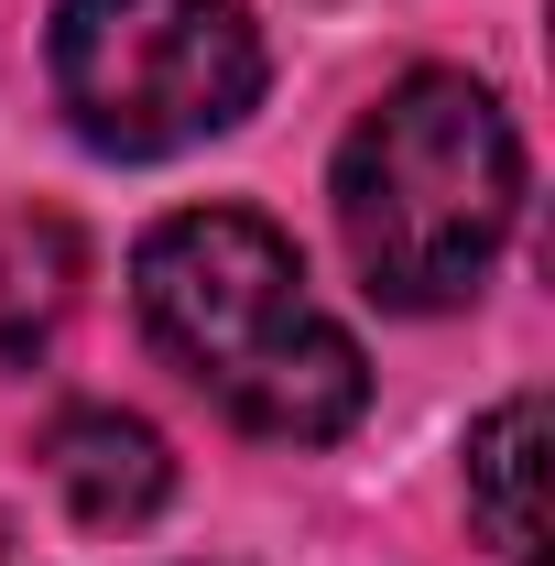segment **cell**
Listing matches in <instances>:
<instances>
[{
	"label": "cell",
	"mask_w": 555,
	"mask_h": 566,
	"mask_svg": "<svg viewBox=\"0 0 555 566\" xmlns=\"http://www.w3.org/2000/svg\"><path fill=\"white\" fill-rule=\"evenodd\" d=\"M142 327L218 415H240L273 447H327L359 424L370 370L359 338L305 294V262L273 218L251 208H186L142 240Z\"/></svg>",
	"instance_id": "cell-1"
},
{
	"label": "cell",
	"mask_w": 555,
	"mask_h": 566,
	"mask_svg": "<svg viewBox=\"0 0 555 566\" xmlns=\"http://www.w3.org/2000/svg\"><path fill=\"white\" fill-rule=\"evenodd\" d=\"M523 218V142L480 76L425 66L338 142V229L381 305H469Z\"/></svg>",
	"instance_id": "cell-2"
},
{
	"label": "cell",
	"mask_w": 555,
	"mask_h": 566,
	"mask_svg": "<svg viewBox=\"0 0 555 566\" xmlns=\"http://www.w3.org/2000/svg\"><path fill=\"white\" fill-rule=\"evenodd\" d=\"M55 98L98 153H186L262 98V22L240 0H66Z\"/></svg>",
	"instance_id": "cell-3"
},
{
	"label": "cell",
	"mask_w": 555,
	"mask_h": 566,
	"mask_svg": "<svg viewBox=\"0 0 555 566\" xmlns=\"http://www.w3.org/2000/svg\"><path fill=\"white\" fill-rule=\"evenodd\" d=\"M44 469H55V491H66V512L87 523V534H132V523H153L164 491H175L164 436H153L142 415H121V403L55 415L44 424Z\"/></svg>",
	"instance_id": "cell-4"
},
{
	"label": "cell",
	"mask_w": 555,
	"mask_h": 566,
	"mask_svg": "<svg viewBox=\"0 0 555 566\" xmlns=\"http://www.w3.org/2000/svg\"><path fill=\"white\" fill-rule=\"evenodd\" d=\"M469 512L501 566H545V392H512L469 436Z\"/></svg>",
	"instance_id": "cell-5"
},
{
	"label": "cell",
	"mask_w": 555,
	"mask_h": 566,
	"mask_svg": "<svg viewBox=\"0 0 555 566\" xmlns=\"http://www.w3.org/2000/svg\"><path fill=\"white\" fill-rule=\"evenodd\" d=\"M76 273H87V251H76V229L55 208L0 218V359L55 349V327H66V305H76Z\"/></svg>",
	"instance_id": "cell-6"
},
{
	"label": "cell",
	"mask_w": 555,
	"mask_h": 566,
	"mask_svg": "<svg viewBox=\"0 0 555 566\" xmlns=\"http://www.w3.org/2000/svg\"><path fill=\"white\" fill-rule=\"evenodd\" d=\"M0 545H11V534H0Z\"/></svg>",
	"instance_id": "cell-7"
}]
</instances>
